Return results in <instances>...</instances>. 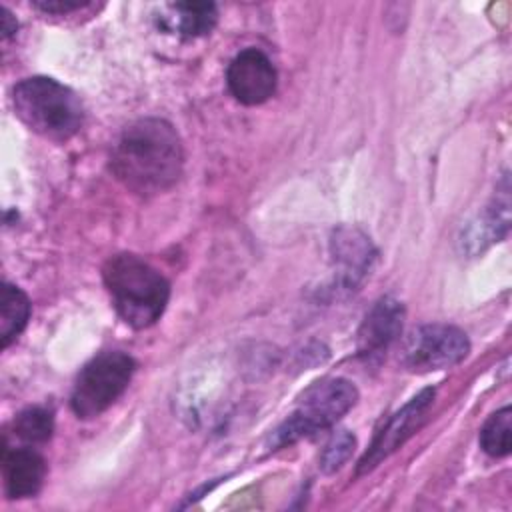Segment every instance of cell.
<instances>
[{"label":"cell","mask_w":512,"mask_h":512,"mask_svg":"<svg viewBox=\"0 0 512 512\" xmlns=\"http://www.w3.org/2000/svg\"><path fill=\"white\" fill-rule=\"evenodd\" d=\"M182 166V140L162 118H140L126 126L110 154L114 176L142 196L168 190L180 178Z\"/></svg>","instance_id":"cell-1"},{"label":"cell","mask_w":512,"mask_h":512,"mask_svg":"<svg viewBox=\"0 0 512 512\" xmlns=\"http://www.w3.org/2000/svg\"><path fill=\"white\" fill-rule=\"evenodd\" d=\"M226 80L232 96L246 106L266 102L276 90V70L270 58L256 48L242 50L234 56Z\"/></svg>","instance_id":"cell-8"},{"label":"cell","mask_w":512,"mask_h":512,"mask_svg":"<svg viewBox=\"0 0 512 512\" xmlns=\"http://www.w3.org/2000/svg\"><path fill=\"white\" fill-rule=\"evenodd\" d=\"M480 446L486 454L500 458L512 448V410L510 406L494 412L480 430Z\"/></svg>","instance_id":"cell-15"},{"label":"cell","mask_w":512,"mask_h":512,"mask_svg":"<svg viewBox=\"0 0 512 512\" xmlns=\"http://www.w3.org/2000/svg\"><path fill=\"white\" fill-rule=\"evenodd\" d=\"M0 308V340L6 348L26 328L30 318V300L18 286L4 282Z\"/></svg>","instance_id":"cell-14"},{"label":"cell","mask_w":512,"mask_h":512,"mask_svg":"<svg viewBox=\"0 0 512 512\" xmlns=\"http://www.w3.org/2000/svg\"><path fill=\"white\" fill-rule=\"evenodd\" d=\"M332 254L338 264V278L346 288H354L370 270L376 250L360 230L338 228L332 238Z\"/></svg>","instance_id":"cell-10"},{"label":"cell","mask_w":512,"mask_h":512,"mask_svg":"<svg viewBox=\"0 0 512 512\" xmlns=\"http://www.w3.org/2000/svg\"><path fill=\"white\" fill-rule=\"evenodd\" d=\"M104 284L120 318L136 328H148L160 320L168 298V280L134 254H116L102 268Z\"/></svg>","instance_id":"cell-2"},{"label":"cell","mask_w":512,"mask_h":512,"mask_svg":"<svg viewBox=\"0 0 512 512\" xmlns=\"http://www.w3.org/2000/svg\"><path fill=\"white\" fill-rule=\"evenodd\" d=\"M358 400V390L344 378L314 382L298 400L294 412L270 436L272 448H282L336 424Z\"/></svg>","instance_id":"cell-4"},{"label":"cell","mask_w":512,"mask_h":512,"mask_svg":"<svg viewBox=\"0 0 512 512\" xmlns=\"http://www.w3.org/2000/svg\"><path fill=\"white\" fill-rule=\"evenodd\" d=\"M402 320H404V306L390 296L380 298L370 308L364 322L360 324L358 340H356L358 354L364 358H372L388 350L390 344L402 332Z\"/></svg>","instance_id":"cell-9"},{"label":"cell","mask_w":512,"mask_h":512,"mask_svg":"<svg viewBox=\"0 0 512 512\" xmlns=\"http://www.w3.org/2000/svg\"><path fill=\"white\" fill-rule=\"evenodd\" d=\"M168 10L166 16H160V24L180 36L208 34L218 20V10L212 2H176Z\"/></svg>","instance_id":"cell-13"},{"label":"cell","mask_w":512,"mask_h":512,"mask_svg":"<svg viewBox=\"0 0 512 512\" xmlns=\"http://www.w3.org/2000/svg\"><path fill=\"white\" fill-rule=\"evenodd\" d=\"M52 430H54L52 412L46 410V408H40V406L26 408L14 420L16 436L22 438L24 442H30V444L46 442L52 436Z\"/></svg>","instance_id":"cell-16"},{"label":"cell","mask_w":512,"mask_h":512,"mask_svg":"<svg viewBox=\"0 0 512 512\" xmlns=\"http://www.w3.org/2000/svg\"><path fill=\"white\" fill-rule=\"evenodd\" d=\"M354 436L348 432V430H340L336 432L330 442L326 444L322 456H320V468L330 474V472H336L338 468H342V464L350 458L352 450H354Z\"/></svg>","instance_id":"cell-17"},{"label":"cell","mask_w":512,"mask_h":512,"mask_svg":"<svg viewBox=\"0 0 512 512\" xmlns=\"http://www.w3.org/2000/svg\"><path fill=\"white\" fill-rule=\"evenodd\" d=\"M432 400H434V388H424L408 404H404L396 414H392L382 426V430L376 434L366 454L360 458L356 472L366 474L372 468H376L386 456H390L418 428Z\"/></svg>","instance_id":"cell-7"},{"label":"cell","mask_w":512,"mask_h":512,"mask_svg":"<svg viewBox=\"0 0 512 512\" xmlns=\"http://www.w3.org/2000/svg\"><path fill=\"white\" fill-rule=\"evenodd\" d=\"M16 28H18V24H16V20L12 18V14H10L6 8H2V38L12 36V34L16 32Z\"/></svg>","instance_id":"cell-19"},{"label":"cell","mask_w":512,"mask_h":512,"mask_svg":"<svg viewBox=\"0 0 512 512\" xmlns=\"http://www.w3.org/2000/svg\"><path fill=\"white\" fill-rule=\"evenodd\" d=\"M510 198H508V178H502V186L496 188V198L484 212V216L478 220V224H472L464 234V244H474V252L484 250L492 242H500L510 224Z\"/></svg>","instance_id":"cell-12"},{"label":"cell","mask_w":512,"mask_h":512,"mask_svg":"<svg viewBox=\"0 0 512 512\" xmlns=\"http://www.w3.org/2000/svg\"><path fill=\"white\" fill-rule=\"evenodd\" d=\"M12 104L16 116L48 140H68L84 122V108L76 92L46 76L18 82L12 90Z\"/></svg>","instance_id":"cell-3"},{"label":"cell","mask_w":512,"mask_h":512,"mask_svg":"<svg viewBox=\"0 0 512 512\" xmlns=\"http://www.w3.org/2000/svg\"><path fill=\"white\" fill-rule=\"evenodd\" d=\"M470 350L466 332L450 324H424L412 330L402 348L400 362L410 372H434L460 364Z\"/></svg>","instance_id":"cell-6"},{"label":"cell","mask_w":512,"mask_h":512,"mask_svg":"<svg viewBox=\"0 0 512 512\" xmlns=\"http://www.w3.org/2000/svg\"><path fill=\"white\" fill-rule=\"evenodd\" d=\"M134 368V360L120 350H108L92 358L78 374L72 390L70 406L74 414L82 420L100 416L126 390Z\"/></svg>","instance_id":"cell-5"},{"label":"cell","mask_w":512,"mask_h":512,"mask_svg":"<svg viewBox=\"0 0 512 512\" xmlns=\"http://www.w3.org/2000/svg\"><path fill=\"white\" fill-rule=\"evenodd\" d=\"M2 476L10 498H28L40 490L46 476V462L30 448H12L2 456Z\"/></svg>","instance_id":"cell-11"},{"label":"cell","mask_w":512,"mask_h":512,"mask_svg":"<svg viewBox=\"0 0 512 512\" xmlns=\"http://www.w3.org/2000/svg\"><path fill=\"white\" fill-rule=\"evenodd\" d=\"M34 6L48 14H68V12L88 6V2H82V0H36Z\"/></svg>","instance_id":"cell-18"}]
</instances>
